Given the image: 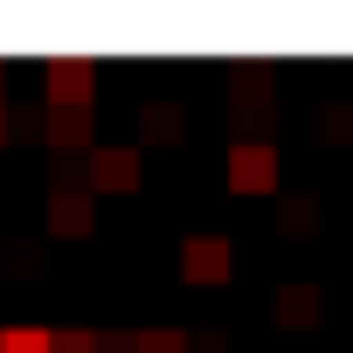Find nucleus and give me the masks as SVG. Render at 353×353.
I'll return each mask as SVG.
<instances>
[{"label": "nucleus", "mask_w": 353, "mask_h": 353, "mask_svg": "<svg viewBox=\"0 0 353 353\" xmlns=\"http://www.w3.org/2000/svg\"><path fill=\"white\" fill-rule=\"evenodd\" d=\"M42 90H49L56 111H90V97H97V63H83V56H49V63H42Z\"/></svg>", "instance_id": "nucleus-1"}, {"label": "nucleus", "mask_w": 353, "mask_h": 353, "mask_svg": "<svg viewBox=\"0 0 353 353\" xmlns=\"http://www.w3.org/2000/svg\"><path fill=\"white\" fill-rule=\"evenodd\" d=\"M229 270H236V243L222 229H194L181 243V277L188 284H229Z\"/></svg>", "instance_id": "nucleus-2"}, {"label": "nucleus", "mask_w": 353, "mask_h": 353, "mask_svg": "<svg viewBox=\"0 0 353 353\" xmlns=\"http://www.w3.org/2000/svg\"><path fill=\"white\" fill-rule=\"evenodd\" d=\"M229 188L236 194H277V145H263V139L229 145Z\"/></svg>", "instance_id": "nucleus-3"}, {"label": "nucleus", "mask_w": 353, "mask_h": 353, "mask_svg": "<svg viewBox=\"0 0 353 353\" xmlns=\"http://www.w3.org/2000/svg\"><path fill=\"white\" fill-rule=\"evenodd\" d=\"M42 215H49V236H90L97 229V194L77 188V181H56Z\"/></svg>", "instance_id": "nucleus-4"}, {"label": "nucleus", "mask_w": 353, "mask_h": 353, "mask_svg": "<svg viewBox=\"0 0 353 353\" xmlns=\"http://www.w3.org/2000/svg\"><path fill=\"white\" fill-rule=\"evenodd\" d=\"M83 188H90V194H132V188H139V145H97Z\"/></svg>", "instance_id": "nucleus-5"}, {"label": "nucleus", "mask_w": 353, "mask_h": 353, "mask_svg": "<svg viewBox=\"0 0 353 353\" xmlns=\"http://www.w3.org/2000/svg\"><path fill=\"white\" fill-rule=\"evenodd\" d=\"M270 319H277V325H291V332H312V325L325 319V291H319V284H277Z\"/></svg>", "instance_id": "nucleus-6"}, {"label": "nucleus", "mask_w": 353, "mask_h": 353, "mask_svg": "<svg viewBox=\"0 0 353 353\" xmlns=\"http://www.w3.org/2000/svg\"><path fill=\"white\" fill-rule=\"evenodd\" d=\"M229 97H236V111H263L277 97V70L270 63H236L229 70Z\"/></svg>", "instance_id": "nucleus-7"}, {"label": "nucleus", "mask_w": 353, "mask_h": 353, "mask_svg": "<svg viewBox=\"0 0 353 353\" xmlns=\"http://www.w3.org/2000/svg\"><path fill=\"white\" fill-rule=\"evenodd\" d=\"M42 139H49L56 152H83V145H90V111H56V104H49ZM90 152H97V145H90Z\"/></svg>", "instance_id": "nucleus-8"}, {"label": "nucleus", "mask_w": 353, "mask_h": 353, "mask_svg": "<svg viewBox=\"0 0 353 353\" xmlns=\"http://www.w3.org/2000/svg\"><path fill=\"white\" fill-rule=\"evenodd\" d=\"M139 132H145V139H159V145H173V139L188 132V111L173 104V97H152V104L139 111Z\"/></svg>", "instance_id": "nucleus-9"}, {"label": "nucleus", "mask_w": 353, "mask_h": 353, "mask_svg": "<svg viewBox=\"0 0 353 353\" xmlns=\"http://www.w3.org/2000/svg\"><path fill=\"white\" fill-rule=\"evenodd\" d=\"M0 353H56L49 325H0Z\"/></svg>", "instance_id": "nucleus-10"}, {"label": "nucleus", "mask_w": 353, "mask_h": 353, "mask_svg": "<svg viewBox=\"0 0 353 353\" xmlns=\"http://www.w3.org/2000/svg\"><path fill=\"white\" fill-rule=\"evenodd\" d=\"M132 339H139V353H194L188 332H166V325H159V332H132Z\"/></svg>", "instance_id": "nucleus-11"}, {"label": "nucleus", "mask_w": 353, "mask_h": 353, "mask_svg": "<svg viewBox=\"0 0 353 353\" xmlns=\"http://www.w3.org/2000/svg\"><path fill=\"white\" fill-rule=\"evenodd\" d=\"M325 132H332V139H353V104H332V111H325Z\"/></svg>", "instance_id": "nucleus-12"}, {"label": "nucleus", "mask_w": 353, "mask_h": 353, "mask_svg": "<svg viewBox=\"0 0 353 353\" xmlns=\"http://www.w3.org/2000/svg\"><path fill=\"white\" fill-rule=\"evenodd\" d=\"M56 353H97V332H56Z\"/></svg>", "instance_id": "nucleus-13"}, {"label": "nucleus", "mask_w": 353, "mask_h": 353, "mask_svg": "<svg viewBox=\"0 0 353 353\" xmlns=\"http://www.w3.org/2000/svg\"><path fill=\"white\" fill-rule=\"evenodd\" d=\"M0 139H8V111H0Z\"/></svg>", "instance_id": "nucleus-14"}, {"label": "nucleus", "mask_w": 353, "mask_h": 353, "mask_svg": "<svg viewBox=\"0 0 353 353\" xmlns=\"http://www.w3.org/2000/svg\"><path fill=\"white\" fill-rule=\"evenodd\" d=\"M0 83H8V63H0Z\"/></svg>", "instance_id": "nucleus-15"}]
</instances>
